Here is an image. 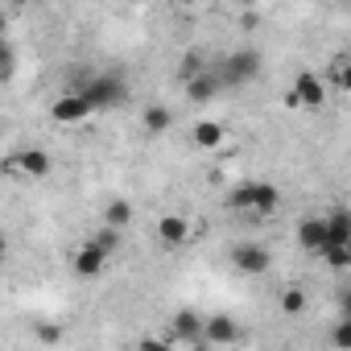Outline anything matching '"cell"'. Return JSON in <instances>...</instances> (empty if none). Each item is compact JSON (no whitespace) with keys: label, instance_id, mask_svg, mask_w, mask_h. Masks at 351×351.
<instances>
[{"label":"cell","instance_id":"26","mask_svg":"<svg viewBox=\"0 0 351 351\" xmlns=\"http://www.w3.org/2000/svg\"><path fill=\"white\" fill-rule=\"evenodd\" d=\"M330 71H335V83H339V87H347V83H351V75H347V58H335V66H330Z\"/></svg>","mask_w":351,"mask_h":351},{"label":"cell","instance_id":"24","mask_svg":"<svg viewBox=\"0 0 351 351\" xmlns=\"http://www.w3.org/2000/svg\"><path fill=\"white\" fill-rule=\"evenodd\" d=\"M335 347H339V351H347V347H351V322H347V318L335 326Z\"/></svg>","mask_w":351,"mask_h":351},{"label":"cell","instance_id":"27","mask_svg":"<svg viewBox=\"0 0 351 351\" xmlns=\"http://www.w3.org/2000/svg\"><path fill=\"white\" fill-rule=\"evenodd\" d=\"M5 252H9V244H5V236H0V265H5Z\"/></svg>","mask_w":351,"mask_h":351},{"label":"cell","instance_id":"10","mask_svg":"<svg viewBox=\"0 0 351 351\" xmlns=\"http://www.w3.org/2000/svg\"><path fill=\"white\" fill-rule=\"evenodd\" d=\"M326 228V248H351V215L347 211H330L322 219Z\"/></svg>","mask_w":351,"mask_h":351},{"label":"cell","instance_id":"21","mask_svg":"<svg viewBox=\"0 0 351 351\" xmlns=\"http://www.w3.org/2000/svg\"><path fill=\"white\" fill-rule=\"evenodd\" d=\"M281 310L285 314H302L306 310V293L302 289H281Z\"/></svg>","mask_w":351,"mask_h":351},{"label":"cell","instance_id":"25","mask_svg":"<svg viewBox=\"0 0 351 351\" xmlns=\"http://www.w3.org/2000/svg\"><path fill=\"white\" fill-rule=\"evenodd\" d=\"M136 351H173V347H169V339H153V335H149V339L136 343Z\"/></svg>","mask_w":351,"mask_h":351},{"label":"cell","instance_id":"19","mask_svg":"<svg viewBox=\"0 0 351 351\" xmlns=\"http://www.w3.org/2000/svg\"><path fill=\"white\" fill-rule=\"evenodd\" d=\"M203 71H207V66H203V54H195V50L182 54V62H178V79H182V83H191V79L203 75Z\"/></svg>","mask_w":351,"mask_h":351},{"label":"cell","instance_id":"20","mask_svg":"<svg viewBox=\"0 0 351 351\" xmlns=\"http://www.w3.org/2000/svg\"><path fill=\"white\" fill-rule=\"evenodd\" d=\"M13 71H17V50H13V42L0 38V83L13 79Z\"/></svg>","mask_w":351,"mask_h":351},{"label":"cell","instance_id":"22","mask_svg":"<svg viewBox=\"0 0 351 351\" xmlns=\"http://www.w3.org/2000/svg\"><path fill=\"white\" fill-rule=\"evenodd\" d=\"M322 256L330 261V269H347L351 265V248H322Z\"/></svg>","mask_w":351,"mask_h":351},{"label":"cell","instance_id":"23","mask_svg":"<svg viewBox=\"0 0 351 351\" xmlns=\"http://www.w3.org/2000/svg\"><path fill=\"white\" fill-rule=\"evenodd\" d=\"M38 339H42V343H58V339H62V326H58V322H42V326H38Z\"/></svg>","mask_w":351,"mask_h":351},{"label":"cell","instance_id":"12","mask_svg":"<svg viewBox=\"0 0 351 351\" xmlns=\"http://www.w3.org/2000/svg\"><path fill=\"white\" fill-rule=\"evenodd\" d=\"M104 265H108V256H104L91 240L75 252V273H79V277H99V273H104Z\"/></svg>","mask_w":351,"mask_h":351},{"label":"cell","instance_id":"8","mask_svg":"<svg viewBox=\"0 0 351 351\" xmlns=\"http://www.w3.org/2000/svg\"><path fill=\"white\" fill-rule=\"evenodd\" d=\"M203 339L207 343H236L240 339V322L232 314H211V318H203Z\"/></svg>","mask_w":351,"mask_h":351},{"label":"cell","instance_id":"6","mask_svg":"<svg viewBox=\"0 0 351 351\" xmlns=\"http://www.w3.org/2000/svg\"><path fill=\"white\" fill-rule=\"evenodd\" d=\"M293 99H298V108H318L322 99H326V83L314 75V71H302L298 79H293V91H289Z\"/></svg>","mask_w":351,"mask_h":351},{"label":"cell","instance_id":"5","mask_svg":"<svg viewBox=\"0 0 351 351\" xmlns=\"http://www.w3.org/2000/svg\"><path fill=\"white\" fill-rule=\"evenodd\" d=\"M87 116H95V112H91V104H87L79 91L54 99V108H50V120H54V124H79V120H87Z\"/></svg>","mask_w":351,"mask_h":351},{"label":"cell","instance_id":"4","mask_svg":"<svg viewBox=\"0 0 351 351\" xmlns=\"http://www.w3.org/2000/svg\"><path fill=\"white\" fill-rule=\"evenodd\" d=\"M232 265H236L240 273H252V277H261V273H269L273 256H269V248H265V244H252V240H244V244H236V248H232Z\"/></svg>","mask_w":351,"mask_h":351},{"label":"cell","instance_id":"11","mask_svg":"<svg viewBox=\"0 0 351 351\" xmlns=\"http://www.w3.org/2000/svg\"><path fill=\"white\" fill-rule=\"evenodd\" d=\"M157 236H161L169 248H178V244L191 240V223H186L182 215H161V219H157Z\"/></svg>","mask_w":351,"mask_h":351},{"label":"cell","instance_id":"13","mask_svg":"<svg viewBox=\"0 0 351 351\" xmlns=\"http://www.w3.org/2000/svg\"><path fill=\"white\" fill-rule=\"evenodd\" d=\"M173 339H186V343H199L203 339V318L195 310H182V314H173Z\"/></svg>","mask_w":351,"mask_h":351},{"label":"cell","instance_id":"14","mask_svg":"<svg viewBox=\"0 0 351 351\" xmlns=\"http://www.w3.org/2000/svg\"><path fill=\"white\" fill-rule=\"evenodd\" d=\"M298 244H302L306 252H322V248H326V228H322V219H302V223H298Z\"/></svg>","mask_w":351,"mask_h":351},{"label":"cell","instance_id":"16","mask_svg":"<svg viewBox=\"0 0 351 351\" xmlns=\"http://www.w3.org/2000/svg\"><path fill=\"white\" fill-rule=\"evenodd\" d=\"M128 223H132V203H128V199H112V203L104 207V228L124 232Z\"/></svg>","mask_w":351,"mask_h":351},{"label":"cell","instance_id":"18","mask_svg":"<svg viewBox=\"0 0 351 351\" xmlns=\"http://www.w3.org/2000/svg\"><path fill=\"white\" fill-rule=\"evenodd\" d=\"M91 244H95L104 256H116V252H120V244H124V232H116V228H99V232L91 236Z\"/></svg>","mask_w":351,"mask_h":351},{"label":"cell","instance_id":"2","mask_svg":"<svg viewBox=\"0 0 351 351\" xmlns=\"http://www.w3.org/2000/svg\"><path fill=\"white\" fill-rule=\"evenodd\" d=\"M228 203H232L236 211H261V215H269V211L281 203V191H277L273 182H244V186L232 191Z\"/></svg>","mask_w":351,"mask_h":351},{"label":"cell","instance_id":"7","mask_svg":"<svg viewBox=\"0 0 351 351\" xmlns=\"http://www.w3.org/2000/svg\"><path fill=\"white\" fill-rule=\"evenodd\" d=\"M13 165H17L21 173H29V178H46V173L54 169V157H50L46 149H38V145H29V149H21V153L13 157Z\"/></svg>","mask_w":351,"mask_h":351},{"label":"cell","instance_id":"3","mask_svg":"<svg viewBox=\"0 0 351 351\" xmlns=\"http://www.w3.org/2000/svg\"><path fill=\"white\" fill-rule=\"evenodd\" d=\"M256 71H261V54H256V50H236V54L223 58V66H219L215 75L223 79V87H236V83L256 79Z\"/></svg>","mask_w":351,"mask_h":351},{"label":"cell","instance_id":"17","mask_svg":"<svg viewBox=\"0 0 351 351\" xmlns=\"http://www.w3.org/2000/svg\"><path fill=\"white\" fill-rule=\"evenodd\" d=\"M195 141H199L203 149H219V145H223V124H219V120H203V124H195Z\"/></svg>","mask_w":351,"mask_h":351},{"label":"cell","instance_id":"9","mask_svg":"<svg viewBox=\"0 0 351 351\" xmlns=\"http://www.w3.org/2000/svg\"><path fill=\"white\" fill-rule=\"evenodd\" d=\"M219 91H223V79H219V75H215L211 66H207L203 75H195V79L186 83V99H195V104H207V99H215Z\"/></svg>","mask_w":351,"mask_h":351},{"label":"cell","instance_id":"1","mask_svg":"<svg viewBox=\"0 0 351 351\" xmlns=\"http://www.w3.org/2000/svg\"><path fill=\"white\" fill-rule=\"evenodd\" d=\"M79 95L91 104V112H104V108L124 104L128 83H124V75H87V79H83V87H79Z\"/></svg>","mask_w":351,"mask_h":351},{"label":"cell","instance_id":"15","mask_svg":"<svg viewBox=\"0 0 351 351\" xmlns=\"http://www.w3.org/2000/svg\"><path fill=\"white\" fill-rule=\"evenodd\" d=\"M141 120H145V128H149L153 136H161V132H169V128H173V112H169L165 104H149Z\"/></svg>","mask_w":351,"mask_h":351}]
</instances>
